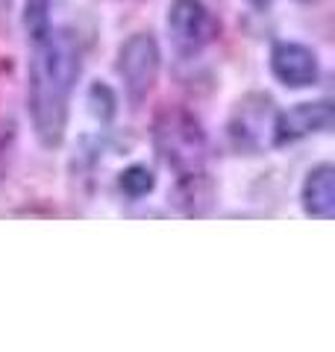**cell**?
<instances>
[{"mask_svg":"<svg viewBox=\"0 0 335 352\" xmlns=\"http://www.w3.org/2000/svg\"><path fill=\"white\" fill-rule=\"evenodd\" d=\"M27 44V115L39 144L53 150L68 129L71 94L80 76V41L68 27H50Z\"/></svg>","mask_w":335,"mask_h":352,"instance_id":"6da1fadb","label":"cell"},{"mask_svg":"<svg viewBox=\"0 0 335 352\" xmlns=\"http://www.w3.org/2000/svg\"><path fill=\"white\" fill-rule=\"evenodd\" d=\"M153 144L165 168L183 176L206 173V156H209V138L200 120L180 106H165L153 120Z\"/></svg>","mask_w":335,"mask_h":352,"instance_id":"7a4b0ae2","label":"cell"},{"mask_svg":"<svg viewBox=\"0 0 335 352\" xmlns=\"http://www.w3.org/2000/svg\"><path fill=\"white\" fill-rule=\"evenodd\" d=\"M115 71L124 82V94L132 109H139L153 94L156 80L162 71V53L150 32H132L118 47Z\"/></svg>","mask_w":335,"mask_h":352,"instance_id":"3957f363","label":"cell"},{"mask_svg":"<svg viewBox=\"0 0 335 352\" xmlns=\"http://www.w3.org/2000/svg\"><path fill=\"white\" fill-rule=\"evenodd\" d=\"M274 118L276 109L267 94L250 91L232 109L227 120V138L238 153H259L265 147L267 135L274 132Z\"/></svg>","mask_w":335,"mask_h":352,"instance_id":"277c9868","label":"cell"},{"mask_svg":"<svg viewBox=\"0 0 335 352\" xmlns=\"http://www.w3.org/2000/svg\"><path fill=\"white\" fill-rule=\"evenodd\" d=\"M168 32H171L176 53L194 56V53L212 44L218 24L203 0H171V6H168Z\"/></svg>","mask_w":335,"mask_h":352,"instance_id":"5b68a950","label":"cell"},{"mask_svg":"<svg viewBox=\"0 0 335 352\" xmlns=\"http://www.w3.org/2000/svg\"><path fill=\"white\" fill-rule=\"evenodd\" d=\"M332 124H335V112H332L329 100L297 103L292 109H285V112H276L271 141L276 147H285V144H294V141H303L309 135L329 132Z\"/></svg>","mask_w":335,"mask_h":352,"instance_id":"8992f818","label":"cell"},{"mask_svg":"<svg viewBox=\"0 0 335 352\" xmlns=\"http://www.w3.org/2000/svg\"><path fill=\"white\" fill-rule=\"evenodd\" d=\"M271 74L285 88H309L318 82L321 65L315 50L300 41H279L271 50Z\"/></svg>","mask_w":335,"mask_h":352,"instance_id":"52a82bcc","label":"cell"},{"mask_svg":"<svg viewBox=\"0 0 335 352\" xmlns=\"http://www.w3.org/2000/svg\"><path fill=\"white\" fill-rule=\"evenodd\" d=\"M300 203L303 212L315 220H329L335 212V168L329 162L315 164L300 188Z\"/></svg>","mask_w":335,"mask_h":352,"instance_id":"ba28073f","label":"cell"},{"mask_svg":"<svg viewBox=\"0 0 335 352\" xmlns=\"http://www.w3.org/2000/svg\"><path fill=\"white\" fill-rule=\"evenodd\" d=\"M50 15H53V0H24V9H21V27H24L27 41L53 27Z\"/></svg>","mask_w":335,"mask_h":352,"instance_id":"9c48e42d","label":"cell"},{"mask_svg":"<svg viewBox=\"0 0 335 352\" xmlns=\"http://www.w3.org/2000/svg\"><path fill=\"white\" fill-rule=\"evenodd\" d=\"M118 188L121 194H127L130 200H141L156 188V176L148 164H130L127 170H121L118 176Z\"/></svg>","mask_w":335,"mask_h":352,"instance_id":"30bf717a","label":"cell"},{"mask_svg":"<svg viewBox=\"0 0 335 352\" xmlns=\"http://www.w3.org/2000/svg\"><path fill=\"white\" fill-rule=\"evenodd\" d=\"M115 94H112V88L103 85V82H94L92 88H88V112H92L100 124H106V120H112V115H115Z\"/></svg>","mask_w":335,"mask_h":352,"instance_id":"8fae6325","label":"cell"},{"mask_svg":"<svg viewBox=\"0 0 335 352\" xmlns=\"http://www.w3.org/2000/svg\"><path fill=\"white\" fill-rule=\"evenodd\" d=\"M247 3H253V6H259V9H265V6H271L274 0H247Z\"/></svg>","mask_w":335,"mask_h":352,"instance_id":"7c38bea8","label":"cell"},{"mask_svg":"<svg viewBox=\"0 0 335 352\" xmlns=\"http://www.w3.org/2000/svg\"><path fill=\"white\" fill-rule=\"evenodd\" d=\"M9 3H12V0H0V12H6Z\"/></svg>","mask_w":335,"mask_h":352,"instance_id":"4fadbf2b","label":"cell"},{"mask_svg":"<svg viewBox=\"0 0 335 352\" xmlns=\"http://www.w3.org/2000/svg\"><path fill=\"white\" fill-rule=\"evenodd\" d=\"M303 3H318V0H303Z\"/></svg>","mask_w":335,"mask_h":352,"instance_id":"5bb4252c","label":"cell"}]
</instances>
